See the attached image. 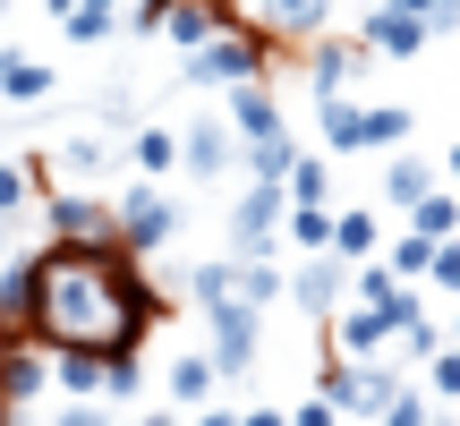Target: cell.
<instances>
[{
    "instance_id": "cell-1",
    "label": "cell",
    "mask_w": 460,
    "mask_h": 426,
    "mask_svg": "<svg viewBox=\"0 0 460 426\" xmlns=\"http://www.w3.org/2000/svg\"><path fill=\"white\" fill-rule=\"evenodd\" d=\"M146 324H154V290L128 247H51V256H34L26 333H43L51 350L128 359L146 342Z\"/></svg>"
},
{
    "instance_id": "cell-2",
    "label": "cell",
    "mask_w": 460,
    "mask_h": 426,
    "mask_svg": "<svg viewBox=\"0 0 460 426\" xmlns=\"http://www.w3.org/2000/svg\"><path fill=\"white\" fill-rule=\"evenodd\" d=\"M393 393H401V367H384V359H341V367H324V401H332V418L376 426Z\"/></svg>"
},
{
    "instance_id": "cell-3",
    "label": "cell",
    "mask_w": 460,
    "mask_h": 426,
    "mask_svg": "<svg viewBox=\"0 0 460 426\" xmlns=\"http://www.w3.org/2000/svg\"><path fill=\"white\" fill-rule=\"evenodd\" d=\"M256 350H264V307L214 298V307H205V359H214V376H247Z\"/></svg>"
},
{
    "instance_id": "cell-4",
    "label": "cell",
    "mask_w": 460,
    "mask_h": 426,
    "mask_svg": "<svg viewBox=\"0 0 460 426\" xmlns=\"http://www.w3.org/2000/svg\"><path fill=\"white\" fill-rule=\"evenodd\" d=\"M171 230H180V205H171L163 188H128V197L111 205V247H128V256H154Z\"/></svg>"
},
{
    "instance_id": "cell-5",
    "label": "cell",
    "mask_w": 460,
    "mask_h": 426,
    "mask_svg": "<svg viewBox=\"0 0 460 426\" xmlns=\"http://www.w3.org/2000/svg\"><path fill=\"white\" fill-rule=\"evenodd\" d=\"M188 77H197V85H256L264 77V43H256V34H214V43H197V51H188Z\"/></svg>"
},
{
    "instance_id": "cell-6",
    "label": "cell",
    "mask_w": 460,
    "mask_h": 426,
    "mask_svg": "<svg viewBox=\"0 0 460 426\" xmlns=\"http://www.w3.org/2000/svg\"><path fill=\"white\" fill-rule=\"evenodd\" d=\"M273 239H281V188L256 180L230 205V256H273Z\"/></svg>"
},
{
    "instance_id": "cell-7",
    "label": "cell",
    "mask_w": 460,
    "mask_h": 426,
    "mask_svg": "<svg viewBox=\"0 0 460 426\" xmlns=\"http://www.w3.org/2000/svg\"><path fill=\"white\" fill-rule=\"evenodd\" d=\"M281 298L307 307V315H332V307L349 298V264H341V256H307L298 273H281Z\"/></svg>"
},
{
    "instance_id": "cell-8",
    "label": "cell",
    "mask_w": 460,
    "mask_h": 426,
    "mask_svg": "<svg viewBox=\"0 0 460 426\" xmlns=\"http://www.w3.org/2000/svg\"><path fill=\"white\" fill-rule=\"evenodd\" d=\"M230 163H239V137H230V120H197V129L180 137V171H188V180H222Z\"/></svg>"
},
{
    "instance_id": "cell-9",
    "label": "cell",
    "mask_w": 460,
    "mask_h": 426,
    "mask_svg": "<svg viewBox=\"0 0 460 426\" xmlns=\"http://www.w3.org/2000/svg\"><path fill=\"white\" fill-rule=\"evenodd\" d=\"M358 43L384 51V60H418V51H427V26H418V17H401L393 0H376V9H367V26H358Z\"/></svg>"
},
{
    "instance_id": "cell-10",
    "label": "cell",
    "mask_w": 460,
    "mask_h": 426,
    "mask_svg": "<svg viewBox=\"0 0 460 426\" xmlns=\"http://www.w3.org/2000/svg\"><path fill=\"white\" fill-rule=\"evenodd\" d=\"M410 129H418V120L401 111V102H358V120H349V154H401Z\"/></svg>"
},
{
    "instance_id": "cell-11",
    "label": "cell",
    "mask_w": 460,
    "mask_h": 426,
    "mask_svg": "<svg viewBox=\"0 0 460 426\" xmlns=\"http://www.w3.org/2000/svg\"><path fill=\"white\" fill-rule=\"evenodd\" d=\"M51 230H60V247H111V205L102 197H51Z\"/></svg>"
},
{
    "instance_id": "cell-12",
    "label": "cell",
    "mask_w": 460,
    "mask_h": 426,
    "mask_svg": "<svg viewBox=\"0 0 460 426\" xmlns=\"http://www.w3.org/2000/svg\"><path fill=\"white\" fill-rule=\"evenodd\" d=\"M230 137H239V146H256V137H281V102L264 94V77L256 85H230Z\"/></svg>"
},
{
    "instance_id": "cell-13",
    "label": "cell",
    "mask_w": 460,
    "mask_h": 426,
    "mask_svg": "<svg viewBox=\"0 0 460 426\" xmlns=\"http://www.w3.org/2000/svg\"><path fill=\"white\" fill-rule=\"evenodd\" d=\"M384 342H393V324L376 307H332V350L341 359H384Z\"/></svg>"
},
{
    "instance_id": "cell-14",
    "label": "cell",
    "mask_w": 460,
    "mask_h": 426,
    "mask_svg": "<svg viewBox=\"0 0 460 426\" xmlns=\"http://www.w3.org/2000/svg\"><path fill=\"white\" fill-rule=\"evenodd\" d=\"M367 60H376L367 43H315V60H307V85H315V102H324V94H341V85L358 77Z\"/></svg>"
},
{
    "instance_id": "cell-15",
    "label": "cell",
    "mask_w": 460,
    "mask_h": 426,
    "mask_svg": "<svg viewBox=\"0 0 460 426\" xmlns=\"http://www.w3.org/2000/svg\"><path fill=\"white\" fill-rule=\"evenodd\" d=\"M332 17V0H264V34H290V43H315Z\"/></svg>"
},
{
    "instance_id": "cell-16",
    "label": "cell",
    "mask_w": 460,
    "mask_h": 426,
    "mask_svg": "<svg viewBox=\"0 0 460 426\" xmlns=\"http://www.w3.org/2000/svg\"><path fill=\"white\" fill-rule=\"evenodd\" d=\"M376 247H384V222H376V213H367V205L332 213V256H341V264H367V256H376Z\"/></svg>"
},
{
    "instance_id": "cell-17",
    "label": "cell",
    "mask_w": 460,
    "mask_h": 426,
    "mask_svg": "<svg viewBox=\"0 0 460 426\" xmlns=\"http://www.w3.org/2000/svg\"><path fill=\"white\" fill-rule=\"evenodd\" d=\"M0 94H9V102H43L51 94V60H34V51H0Z\"/></svg>"
},
{
    "instance_id": "cell-18",
    "label": "cell",
    "mask_w": 460,
    "mask_h": 426,
    "mask_svg": "<svg viewBox=\"0 0 460 426\" xmlns=\"http://www.w3.org/2000/svg\"><path fill=\"white\" fill-rule=\"evenodd\" d=\"M281 230L298 256H332V205H281Z\"/></svg>"
},
{
    "instance_id": "cell-19",
    "label": "cell",
    "mask_w": 460,
    "mask_h": 426,
    "mask_svg": "<svg viewBox=\"0 0 460 426\" xmlns=\"http://www.w3.org/2000/svg\"><path fill=\"white\" fill-rule=\"evenodd\" d=\"M427 188H435V163H427V154H393V163H384V197H393L401 213L427 197Z\"/></svg>"
},
{
    "instance_id": "cell-20",
    "label": "cell",
    "mask_w": 460,
    "mask_h": 426,
    "mask_svg": "<svg viewBox=\"0 0 460 426\" xmlns=\"http://www.w3.org/2000/svg\"><path fill=\"white\" fill-rule=\"evenodd\" d=\"M214 359H205V350H188V359H171V401H188V410H205V401H214Z\"/></svg>"
},
{
    "instance_id": "cell-21",
    "label": "cell",
    "mask_w": 460,
    "mask_h": 426,
    "mask_svg": "<svg viewBox=\"0 0 460 426\" xmlns=\"http://www.w3.org/2000/svg\"><path fill=\"white\" fill-rule=\"evenodd\" d=\"M410 230H418V239H460V197L427 188V197L410 205Z\"/></svg>"
},
{
    "instance_id": "cell-22",
    "label": "cell",
    "mask_w": 460,
    "mask_h": 426,
    "mask_svg": "<svg viewBox=\"0 0 460 426\" xmlns=\"http://www.w3.org/2000/svg\"><path fill=\"white\" fill-rule=\"evenodd\" d=\"M128 163L146 171V180H163V171H180V137H171V129H137L128 137Z\"/></svg>"
},
{
    "instance_id": "cell-23",
    "label": "cell",
    "mask_w": 460,
    "mask_h": 426,
    "mask_svg": "<svg viewBox=\"0 0 460 426\" xmlns=\"http://www.w3.org/2000/svg\"><path fill=\"white\" fill-rule=\"evenodd\" d=\"M51 384H60L68 401H94V393H102V359H94V350H60V367H51Z\"/></svg>"
},
{
    "instance_id": "cell-24",
    "label": "cell",
    "mask_w": 460,
    "mask_h": 426,
    "mask_svg": "<svg viewBox=\"0 0 460 426\" xmlns=\"http://www.w3.org/2000/svg\"><path fill=\"white\" fill-rule=\"evenodd\" d=\"M324 197H332V171L315 163V154H298L290 180H281V205H324Z\"/></svg>"
},
{
    "instance_id": "cell-25",
    "label": "cell",
    "mask_w": 460,
    "mask_h": 426,
    "mask_svg": "<svg viewBox=\"0 0 460 426\" xmlns=\"http://www.w3.org/2000/svg\"><path fill=\"white\" fill-rule=\"evenodd\" d=\"M290 163H298V146H290V137H256V146H247V171H256L264 188H281V180H290Z\"/></svg>"
},
{
    "instance_id": "cell-26",
    "label": "cell",
    "mask_w": 460,
    "mask_h": 426,
    "mask_svg": "<svg viewBox=\"0 0 460 426\" xmlns=\"http://www.w3.org/2000/svg\"><path fill=\"white\" fill-rule=\"evenodd\" d=\"M60 171H68V180H102V171H111V146H102V137H68Z\"/></svg>"
},
{
    "instance_id": "cell-27",
    "label": "cell",
    "mask_w": 460,
    "mask_h": 426,
    "mask_svg": "<svg viewBox=\"0 0 460 426\" xmlns=\"http://www.w3.org/2000/svg\"><path fill=\"white\" fill-rule=\"evenodd\" d=\"M26 205H34V171L26 163H0V222H17Z\"/></svg>"
},
{
    "instance_id": "cell-28",
    "label": "cell",
    "mask_w": 460,
    "mask_h": 426,
    "mask_svg": "<svg viewBox=\"0 0 460 426\" xmlns=\"http://www.w3.org/2000/svg\"><path fill=\"white\" fill-rule=\"evenodd\" d=\"M427 256H435V239H418V230H410V239H401L393 256H384V273H401V281H427Z\"/></svg>"
},
{
    "instance_id": "cell-29",
    "label": "cell",
    "mask_w": 460,
    "mask_h": 426,
    "mask_svg": "<svg viewBox=\"0 0 460 426\" xmlns=\"http://www.w3.org/2000/svg\"><path fill=\"white\" fill-rule=\"evenodd\" d=\"M376 426H435V410H427V393H410V384H401L393 401H384V418Z\"/></svg>"
},
{
    "instance_id": "cell-30",
    "label": "cell",
    "mask_w": 460,
    "mask_h": 426,
    "mask_svg": "<svg viewBox=\"0 0 460 426\" xmlns=\"http://www.w3.org/2000/svg\"><path fill=\"white\" fill-rule=\"evenodd\" d=\"M427 393H435V401H460V350H452V342L427 359Z\"/></svg>"
},
{
    "instance_id": "cell-31",
    "label": "cell",
    "mask_w": 460,
    "mask_h": 426,
    "mask_svg": "<svg viewBox=\"0 0 460 426\" xmlns=\"http://www.w3.org/2000/svg\"><path fill=\"white\" fill-rule=\"evenodd\" d=\"M349 120H358V102H349V94H324V146L332 154H349Z\"/></svg>"
},
{
    "instance_id": "cell-32",
    "label": "cell",
    "mask_w": 460,
    "mask_h": 426,
    "mask_svg": "<svg viewBox=\"0 0 460 426\" xmlns=\"http://www.w3.org/2000/svg\"><path fill=\"white\" fill-rule=\"evenodd\" d=\"M427 281L460 298V239H435V256H427Z\"/></svg>"
},
{
    "instance_id": "cell-33",
    "label": "cell",
    "mask_w": 460,
    "mask_h": 426,
    "mask_svg": "<svg viewBox=\"0 0 460 426\" xmlns=\"http://www.w3.org/2000/svg\"><path fill=\"white\" fill-rule=\"evenodd\" d=\"M60 34H68V43H102V34H111V9H68Z\"/></svg>"
},
{
    "instance_id": "cell-34",
    "label": "cell",
    "mask_w": 460,
    "mask_h": 426,
    "mask_svg": "<svg viewBox=\"0 0 460 426\" xmlns=\"http://www.w3.org/2000/svg\"><path fill=\"white\" fill-rule=\"evenodd\" d=\"M290 426H341V418H332V401L315 393V401H298V410H290Z\"/></svg>"
},
{
    "instance_id": "cell-35",
    "label": "cell",
    "mask_w": 460,
    "mask_h": 426,
    "mask_svg": "<svg viewBox=\"0 0 460 426\" xmlns=\"http://www.w3.org/2000/svg\"><path fill=\"white\" fill-rule=\"evenodd\" d=\"M51 426H111V418H102V410H94V401H68V410H60V418H51Z\"/></svg>"
},
{
    "instance_id": "cell-36",
    "label": "cell",
    "mask_w": 460,
    "mask_h": 426,
    "mask_svg": "<svg viewBox=\"0 0 460 426\" xmlns=\"http://www.w3.org/2000/svg\"><path fill=\"white\" fill-rule=\"evenodd\" d=\"M197 426H239V410H222V401H205V410H197Z\"/></svg>"
},
{
    "instance_id": "cell-37",
    "label": "cell",
    "mask_w": 460,
    "mask_h": 426,
    "mask_svg": "<svg viewBox=\"0 0 460 426\" xmlns=\"http://www.w3.org/2000/svg\"><path fill=\"white\" fill-rule=\"evenodd\" d=\"M239 426H290V410H239Z\"/></svg>"
},
{
    "instance_id": "cell-38",
    "label": "cell",
    "mask_w": 460,
    "mask_h": 426,
    "mask_svg": "<svg viewBox=\"0 0 460 426\" xmlns=\"http://www.w3.org/2000/svg\"><path fill=\"white\" fill-rule=\"evenodd\" d=\"M393 9H401V17H418V26H427V17H435V0H393Z\"/></svg>"
},
{
    "instance_id": "cell-39",
    "label": "cell",
    "mask_w": 460,
    "mask_h": 426,
    "mask_svg": "<svg viewBox=\"0 0 460 426\" xmlns=\"http://www.w3.org/2000/svg\"><path fill=\"white\" fill-rule=\"evenodd\" d=\"M77 9H111V17H119V0H77Z\"/></svg>"
},
{
    "instance_id": "cell-40",
    "label": "cell",
    "mask_w": 460,
    "mask_h": 426,
    "mask_svg": "<svg viewBox=\"0 0 460 426\" xmlns=\"http://www.w3.org/2000/svg\"><path fill=\"white\" fill-rule=\"evenodd\" d=\"M444 171H452V180H460V146H452V154H444Z\"/></svg>"
},
{
    "instance_id": "cell-41",
    "label": "cell",
    "mask_w": 460,
    "mask_h": 426,
    "mask_svg": "<svg viewBox=\"0 0 460 426\" xmlns=\"http://www.w3.org/2000/svg\"><path fill=\"white\" fill-rule=\"evenodd\" d=\"M146 426H180V418H171V410H154V418H146Z\"/></svg>"
},
{
    "instance_id": "cell-42",
    "label": "cell",
    "mask_w": 460,
    "mask_h": 426,
    "mask_svg": "<svg viewBox=\"0 0 460 426\" xmlns=\"http://www.w3.org/2000/svg\"><path fill=\"white\" fill-rule=\"evenodd\" d=\"M435 9H444V17H460V0H435Z\"/></svg>"
},
{
    "instance_id": "cell-43",
    "label": "cell",
    "mask_w": 460,
    "mask_h": 426,
    "mask_svg": "<svg viewBox=\"0 0 460 426\" xmlns=\"http://www.w3.org/2000/svg\"><path fill=\"white\" fill-rule=\"evenodd\" d=\"M0 256H9V222H0Z\"/></svg>"
},
{
    "instance_id": "cell-44",
    "label": "cell",
    "mask_w": 460,
    "mask_h": 426,
    "mask_svg": "<svg viewBox=\"0 0 460 426\" xmlns=\"http://www.w3.org/2000/svg\"><path fill=\"white\" fill-rule=\"evenodd\" d=\"M452 350H460V324H452Z\"/></svg>"
},
{
    "instance_id": "cell-45",
    "label": "cell",
    "mask_w": 460,
    "mask_h": 426,
    "mask_svg": "<svg viewBox=\"0 0 460 426\" xmlns=\"http://www.w3.org/2000/svg\"><path fill=\"white\" fill-rule=\"evenodd\" d=\"M367 9H376V0H367Z\"/></svg>"
},
{
    "instance_id": "cell-46",
    "label": "cell",
    "mask_w": 460,
    "mask_h": 426,
    "mask_svg": "<svg viewBox=\"0 0 460 426\" xmlns=\"http://www.w3.org/2000/svg\"><path fill=\"white\" fill-rule=\"evenodd\" d=\"M349 426H358V418H349Z\"/></svg>"
}]
</instances>
